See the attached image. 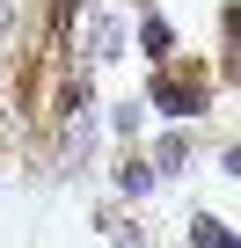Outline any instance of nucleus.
Returning <instances> with one entry per match:
<instances>
[{
    "instance_id": "6e6552de",
    "label": "nucleus",
    "mask_w": 241,
    "mask_h": 248,
    "mask_svg": "<svg viewBox=\"0 0 241 248\" xmlns=\"http://www.w3.org/2000/svg\"><path fill=\"white\" fill-rule=\"evenodd\" d=\"M212 175H219V183H241V146H234V139H219V154H212Z\"/></svg>"
},
{
    "instance_id": "20e7f679",
    "label": "nucleus",
    "mask_w": 241,
    "mask_h": 248,
    "mask_svg": "<svg viewBox=\"0 0 241 248\" xmlns=\"http://www.w3.org/2000/svg\"><path fill=\"white\" fill-rule=\"evenodd\" d=\"M154 190H161V175H154V161H146V146H117L110 154V204H154Z\"/></svg>"
},
{
    "instance_id": "39448f33",
    "label": "nucleus",
    "mask_w": 241,
    "mask_h": 248,
    "mask_svg": "<svg viewBox=\"0 0 241 248\" xmlns=\"http://www.w3.org/2000/svg\"><path fill=\"white\" fill-rule=\"evenodd\" d=\"M95 226H102V241L110 248H154V233H146V212L139 204H95Z\"/></svg>"
},
{
    "instance_id": "f03ea898",
    "label": "nucleus",
    "mask_w": 241,
    "mask_h": 248,
    "mask_svg": "<svg viewBox=\"0 0 241 248\" xmlns=\"http://www.w3.org/2000/svg\"><path fill=\"white\" fill-rule=\"evenodd\" d=\"M139 146H146V161H154L161 183H183V175H197V161H205V124H154Z\"/></svg>"
},
{
    "instance_id": "1a4fd4ad",
    "label": "nucleus",
    "mask_w": 241,
    "mask_h": 248,
    "mask_svg": "<svg viewBox=\"0 0 241 248\" xmlns=\"http://www.w3.org/2000/svg\"><path fill=\"white\" fill-rule=\"evenodd\" d=\"M22 8H37V0H0V44L22 37Z\"/></svg>"
},
{
    "instance_id": "9d476101",
    "label": "nucleus",
    "mask_w": 241,
    "mask_h": 248,
    "mask_svg": "<svg viewBox=\"0 0 241 248\" xmlns=\"http://www.w3.org/2000/svg\"><path fill=\"white\" fill-rule=\"evenodd\" d=\"M8 132H15V109H8V102H0V146H8Z\"/></svg>"
},
{
    "instance_id": "423d86ee",
    "label": "nucleus",
    "mask_w": 241,
    "mask_h": 248,
    "mask_svg": "<svg viewBox=\"0 0 241 248\" xmlns=\"http://www.w3.org/2000/svg\"><path fill=\"white\" fill-rule=\"evenodd\" d=\"M102 139H117V146H139V139H146V102H139V95H117V102H102Z\"/></svg>"
},
{
    "instance_id": "0eeeda50",
    "label": "nucleus",
    "mask_w": 241,
    "mask_h": 248,
    "mask_svg": "<svg viewBox=\"0 0 241 248\" xmlns=\"http://www.w3.org/2000/svg\"><path fill=\"white\" fill-rule=\"evenodd\" d=\"M183 248H241V233H234L226 212H190L183 219Z\"/></svg>"
},
{
    "instance_id": "7ed1b4c3",
    "label": "nucleus",
    "mask_w": 241,
    "mask_h": 248,
    "mask_svg": "<svg viewBox=\"0 0 241 248\" xmlns=\"http://www.w3.org/2000/svg\"><path fill=\"white\" fill-rule=\"evenodd\" d=\"M132 51H139V66H161V59H176L183 51V30L168 22V8L161 0H132Z\"/></svg>"
},
{
    "instance_id": "f257e3e1",
    "label": "nucleus",
    "mask_w": 241,
    "mask_h": 248,
    "mask_svg": "<svg viewBox=\"0 0 241 248\" xmlns=\"http://www.w3.org/2000/svg\"><path fill=\"white\" fill-rule=\"evenodd\" d=\"M139 102H146V117L154 124H205L212 117V73L197 66V59H161V66H146V80H139Z\"/></svg>"
}]
</instances>
